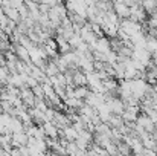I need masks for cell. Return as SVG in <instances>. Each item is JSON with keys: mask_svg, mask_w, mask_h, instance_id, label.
I'll list each match as a JSON object with an SVG mask.
<instances>
[{"mask_svg": "<svg viewBox=\"0 0 157 156\" xmlns=\"http://www.w3.org/2000/svg\"><path fill=\"white\" fill-rule=\"evenodd\" d=\"M89 94H90V89L87 86H78V87L73 89V97L79 98V100H86Z\"/></svg>", "mask_w": 157, "mask_h": 156, "instance_id": "cell-9", "label": "cell"}, {"mask_svg": "<svg viewBox=\"0 0 157 156\" xmlns=\"http://www.w3.org/2000/svg\"><path fill=\"white\" fill-rule=\"evenodd\" d=\"M20 98H21V101L26 107H34L35 106V95H34L32 89H29V87H21L20 89Z\"/></svg>", "mask_w": 157, "mask_h": 156, "instance_id": "cell-3", "label": "cell"}, {"mask_svg": "<svg viewBox=\"0 0 157 156\" xmlns=\"http://www.w3.org/2000/svg\"><path fill=\"white\" fill-rule=\"evenodd\" d=\"M66 107L69 109H73V110H79L82 106H84V100H79V98H75V97H70V98H66Z\"/></svg>", "mask_w": 157, "mask_h": 156, "instance_id": "cell-8", "label": "cell"}, {"mask_svg": "<svg viewBox=\"0 0 157 156\" xmlns=\"http://www.w3.org/2000/svg\"><path fill=\"white\" fill-rule=\"evenodd\" d=\"M113 11H114V14H116L121 20L130 17V8H128L125 3H114V2H113Z\"/></svg>", "mask_w": 157, "mask_h": 156, "instance_id": "cell-5", "label": "cell"}, {"mask_svg": "<svg viewBox=\"0 0 157 156\" xmlns=\"http://www.w3.org/2000/svg\"><path fill=\"white\" fill-rule=\"evenodd\" d=\"M154 86H157V77H156V84H154Z\"/></svg>", "mask_w": 157, "mask_h": 156, "instance_id": "cell-13", "label": "cell"}, {"mask_svg": "<svg viewBox=\"0 0 157 156\" xmlns=\"http://www.w3.org/2000/svg\"><path fill=\"white\" fill-rule=\"evenodd\" d=\"M40 3H43V5H46L49 9L53 8V6H56V5H59L61 2L59 0H40Z\"/></svg>", "mask_w": 157, "mask_h": 156, "instance_id": "cell-10", "label": "cell"}, {"mask_svg": "<svg viewBox=\"0 0 157 156\" xmlns=\"http://www.w3.org/2000/svg\"><path fill=\"white\" fill-rule=\"evenodd\" d=\"M9 2H11V6H12V8H17V9H18L21 5H25V0H9Z\"/></svg>", "mask_w": 157, "mask_h": 156, "instance_id": "cell-11", "label": "cell"}, {"mask_svg": "<svg viewBox=\"0 0 157 156\" xmlns=\"http://www.w3.org/2000/svg\"><path fill=\"white\" fill-rule=\"evenodd\" d=\"M43 132H44V136L46 138H51V139H58V133H59V129L53 124L52 121L49 122H44L43 126Z\"/></svg>", "mask_w": 157, "mask_h": 156, "instance_id": "cell-4", "label": "cell"}, {"mask_svg": "<svg viewBox=\"0 0 157 156\" xmlns=\"http://www.w3.org/2000/svg\"><path fill=\"white\" fill-rule=\"evenodd\" d=\"M119 28H121L128 37H131V35H134V34L144 31V26H142L140 23L133 22V20H130V18H122L121 23H119Z\"/></svg>", "mask_w": 157, "mask_h": 156, "instance_id": "cell-2", "label": "cell"}, {"mask_svg": "<svg viewBox=\"0 0 157 156\" xmlns=\"http://www.w3.org/2000/svg\"><path fill=\"white\" fill-rule=\"evenodd\" d=\"M72 84L75 87L78 86H87V78H86V74L79 69H75L73 70V77H72Z\"/></svg>", "mask_w": 157, "mask_h": 156, "instance_id": "cell-6", "label": "cell"}, {"mask_svg": "<svg viewBox=\"0 0 157 156\" xmlns=\"http://www.w3.org/2000/svg\"><path fill=\"white\" fill-rule=\"evenodd\" d=\"M2 113H3V110H2V106H0V115H2Z\"/></svg>", "mask_w": 157, "mask_h": 156, "instance_id": "cell-12", "label": "cell"}, {"mask_svg": "<svg viewBox=\"0 0 157 156\" xmlns=\"http://www.w3.org/2000/svg\"><path fill=\"white\" fill-rule=\"evenodd\" d=\"M3 14L9 18V20H12V22H15V23H20V14H18V9L17 8H12V6H9V8H5L3 9Z\"/></svg>", "mask_w": 157, "mask_h": 156, "instance_id": "cell-7", "label": "cell"}, {"mask_svg": "<svg viewBox=\"0 0 157 156\" xmlns=\"http://www.w3.org/2000/svg\"><path fill=\"white\" fill-rule=\"evenodd\" d=\"M124 2H125V0H124Z\"/></svg>", "mask_w": 157, "mask_h": 156, "instance_id": "cell-14", "label": "cell"}, {"mask_svg": "<svg viewBox=\"0 0 157 156\" xmlns=\"http://www.w3.org/2000/svg\"><path fill=\"white\" fill-rule=\"evenodd\" d=\"M150 89H151V86H150L145 80H142V78L131 80V95H133L137 101H140V100L148 94Z\"/></svg>", "mask_w": 157, "mask_h": 156, "instance_id": "cell-1", "label": "cell"}]
</instances>
